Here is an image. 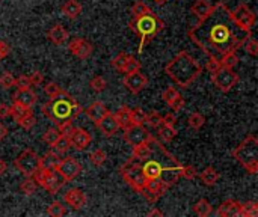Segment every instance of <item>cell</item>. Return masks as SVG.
Returning <instances> with one entry per match:
<instances>
[{
    "mask_svg": "<svg viewBox=\"0 0 258 217\" xmlns=\"http://www.w3.org/2000/svg\"><path fill=\"white\" fill-rule=\"evenodd\" d=\"M9 110H11V118L17 122V121H20L26 113H29L30 110H32V107H26V106H23V104H18V103H14L12 106H9Z\"/></svg>",
    "mask_w": 258,
    "mask_h": 217,
    "instance_id": "836d02e7",
    "label": "cell"
},
{
    "mask_svg": "<svg viewBox=\"0 0 258 217\" xmlns=\"http://www.w3.org/2000/svg\"><path fill=\"white\" fill-rule=\"evenodd\" d=\"M32 178L36 181L38 186H41L50 195H56L62 189V186L65 184V180L56 171H53V169H42V168H39L32 175Z\"/></svg>",
    "mask_w": 258,
    "mask_h": 217,
    "instance_id": "ba28073f",
    "label": "cell"
},
{
    "mask_svg": "<svg viewBox=\"0 0 258 217\" xmlns=\"http://www.w3.org/2000/svg\"><path fill=\"white\" fill-rule=\"evenodd\" d=\"M162 98L163 101L174 110V112H180L183 110L186 101H184V97L178 92V89L175 86H168L163 94H162Z\"/></svg>",
    "mask_w": 258,
    "mask_h": 217,
    "instance_id": "e0dca14e",
    "label": "cell"
},
{
    "mask_svg": "<svg viewBox=\"0 0 258 217\" xmlns=\"http://www.w3.org/2000/svg\"><path fill=\"white\" fill-rule=\"evenodd\" d=\"M15 86V77L9 71H3L0 74V88L3 89H11Z\"/></svg>",
    "mask_w": 258,
    "mask_h": 217,
    "instance_id": "7dc6e473",
    "label": "cell"
},
{
    "mask_svg": "<svg viewBox=\"0 0 258 217\" xmlns=\"http://www.w3.org/2000/svg\"><path fill=\"white\" fill-rule=\"evenodd\" d=\"M178 122V119H177V116L172 113V112H169V113H166L165 116H162V124H166V125H172V127H175V124Z\"/></svg>",
    "mask_w": 258,
    "mask_h": 217,
    "instance_id": "6f0895ef",
    "label": "cell"
},
{
    "mask_svg": "<svg viewBox=\"0 0 258 217\" xmlns=\"http://www.w3.org/2000/svg\"><path fill=\"white\" fill-rule=\"evenodd\" d=\"M57 154H65V153H68L70 150H71V143H70V139H68V136H60L59 139H57V142L51 147Z\"/></svg>",
    "mask_w": 258,
    "mask_h": 217,
    "instance_id": "ee69618b",
    "label": "cell"
},
{
    "mask_svg": "<svg viewBox=\"0 0 258 217\" xmlns=\"http://www.w3.org/2000/svg\"><path fill=\"white\" fill-rule=\"evenodd\" d=\"M60 91H62V88H60L57 83H54V82H48V83L44 86V92H45V95H47L48 98L56 97Z\"/></svg>",
    "mask_w": 258,
    "mask_h": 217,
    "instance_id": "f907efd6",
    "label": "cell"
},
{
    "mask_svg": "<svg viewBox=\"0 0 258 217\" xmlns=\"http://www.w3.org/2000/svg\"><path fill=\"white\" fill-rule=\"evenodd\" d=\"M6 171H8V163L3 159H0V175H5Z\"/></svg>",
    "mask_w": 258,
    "mask_h": 217,
    "instance_id": "be15d7a7",
    "label": "cell"
},
{
    "mask_svg": "<svg viewBox=\"0 0 258 217\" xmlns=\"http://www.w3.org/2000/svg\"><path fill=\"white\" fill-rule=\"evenodd\" d=\"M242 217H257L258 216V204L254 201H248L240 204V214Z\"/></svg>",
    "mask_w": 258,
    "mask_h": 217,
    "instance_id": "e575fe53",
    "label": "cell"
},
{
    "mask_svg": "<svg viewBox=\"0 0 258 217\" xmlns=\"http://www.w3.org/2000/svg\"><path fill=\"white\" fill-rule=\"evenodd\" d=\"M204 124H206V116H204L203 113H200V112L190 113V116H189V119H187V125H189L192 130L200 131V130L204 127Z\"/></svg>",
    "mask_w": 258,
    "mask_h": 217,
    "instance_id": "d6a6232c",
    "label": "cell"
},
{
    "mask_svg": "<svg viewBox=\"0 0 258 217\" xmlns=\"http://www.w3.org/2000/svg\"><path fill=\"white\" fill-rule=\"evenodd\" d=\"M204 71V66L192 57L186 50H181L165 66V74L180 88L187 89Z\"/></svg>",
    "mask_w": 258,
    "mask_h": 217,
    "instance_id": "3957f363",
    "label": "cell"
},
{
    "mask_svg": "<svg viewBox=\"0 0 258 217\" xmlns=\"http://www.w3.org/2000/svg\"><path fill=\"white\" fill-rule=\"evenodd\" d=\"M128 57H130V54H128V53H125V51L118 53V54L110 60L112 68H113V69H116V71H119V73H122L124 65H125V62H127V59H128Z\"/></svg>",
    "mask_w": 258,
    "mask_h": 217,
    "instance_id": "60d3db41",
    "label": "cell"
},
{
    "mask_svg": "<svg viewBox=\"0 0 258 217\" xmlns=\"http://www.w3.org/2000/svg\"><path fill=\"white\" fill-rule=\"evenodd\" d=\"M15 86L17 89H24V88H30V80H29V76L26 74H21L15 79Z\"/></svg>",
    "mask_w": 258,
    "mask_h": 217,
    "instance_id": "11a10c76",
    "label": "cell"
},
{
    "mask_svg": "<svg viewBox=\"0 0 258 217\" xmlns=\"http://www.w3.org/2000/svg\"><path fill=\"white\" fill-rule=\"evenodd\" d=\"M148 9H150V6H148L145 2H142V0H136V2L133 3L132 9H130V12H132V17H139V15L145 14Z\"/></svg>",
    "mask_w": 258,
    "mask_h": 217,
    "instance_id": "681fc988",
    "label": "cell"
},
{
    "mask_svg": "<svg viewBox=\"0 0 258 217\" xmlns=\"http://www.w3.org/2000/svg\"><path fill=\"white\" fill-rule=\"evenodd\" d=\"M219 60H221V65L227 66V68H234L240 62V59L237 56V51H228V53L222 54L219 57Z\"/></svg>",
    "mask_w": 258,
    "mask_h": 217,
    "instance_id": "d590c367",
    "label": "cell"
},
{
    "mask_svg": "<svg viewBox=\"0 0 258 217\" xmlns=\"http://www.w3.org/2000/svg\"><path fill=\"white\" fill-rule=\"evenodd\" d=\"M47 216L50 217H62L65 216L67 210H65V205L59 201H53L48 207H47Z\"/></svg>",
    "mask_w": 258,
    "mask_h": 217,
    "instance_id": "74e56055",
    "label": "cell"
},
{
    "mask_svg": "<svg viewBox=\"0 0 258 217\" xmlns=\"http://www.w3.org/2000/svg\"><path fill=\"white\" fill-rule=\"evenodd\" d=\"M41 112L45 118H48L56 125H59L62 122L76 121L82 115L83 107L77 103V100L71 94L62 89L56 97L50 98L42 104Z\"/></svg>",
    "mask_w": 258,
    "mask_h": 217,
    "instance_id": "277c9868",
    "label": "cell"
},
{
    "mask_svg": "<svg viewBox=\"0 0 258 217\" xmlns=\"http://www.w3.org/2000/svg\"><path fill=\"white\" fill-rule=\"evenodd\" d=\"M20 190H21V193H23V195H26V196H32V195H35V193H36V190H38V184H36V181H35L32 177H26V178L21 181V184H20Z\"/></svg>",
    "mask_w": 258,
    "mask_h": 217,
    "instance_id": "1f68e13d",
    "label": "cell"
},
{
    "mask_svg": "<svg viewBox=\"0 0 258 217\" xmlns=\"http://www.w3.org/2000/svg\"><path fill=\"white\" fill-rule=\"evenodd\" d=\"M0 41H2V39H0Z\"/></svg>",
    "mask_w": 258,
    "mask_h": 217,
    "instance_id": "03108f58",
    "label": "cell"
},
{
    "mask_svg": "<svg viewBox=\"0 0 258 217\" xmlns=\"http://www.w3.org/2000/svg\"><path fill=\"white\" fill-rule=\"evenodd\" d=\"M85 115L94 122V124H97L107 112H109V109L106 107V104L104 103H101V101H94L89 107H86L85 110Z\"/></svg>",
    "mask_w": 258,
    "mask_h": 217,
    "instance_id": "cb8c5ba5",
    "label": "cell"
},
{
    "mask_svg": "<svg viewBox=\"0 0 258 217\" xmlns=\"http://www.w3.org/2000/svg\"><path fill=\"white\" fill-rule=\"evenodd\" d=\"M59 160H60L59 154L54 150H50L42 157H39V168H42V169H53L54 171L57 163H59Z\"/></svg>",
    "mask_w": 258,
    "mask_h": 217,
    "instance_id": "f1b7e54d",
    "label": "cell"
},
{
    "mask_svg": "<svg viewBox=\"0 0 258 217\" xmlns=\"http://www.w3.org/2000/svg\"><path fill=\"white\" fill-rule=\"evenodd\" d=\"M14 166L24 177H32L39 169V156L36 154L35 150L27 148L14 160Z\"/></svg>",
    "mask_w": 258,
    "mask_h": 217,
    "instance_id": "30bf717a",
    "label": "cell"
},
{
    "mask_svg": "<svg viewBox=\"0 0 258 217\" xmlns=\"http://www.w3.org/2000/svg\"><path fill=\"white\" fill-rule=\"evenodd\" d=\"M29 80L32 86H41L44 83V76L41 74V71H32L29 74Z\"/></svg>",
    "mask_w": 258,
    "mask_h": 217,
    "instance_id": "db71d44e",
    "label": "cell"
},
{
    "mask_svg": "<svg viewBox=\"0 0 258 217\" xmlns=\"http://www.w3.org/2000/svg\"><path fill=\"white\" fill-rule=\"evenodd\" d=\"M68 139H70L71 148L76 150V151H85L91 145V142H92L91 133L86 131L82 127H74V130L71 131V134L68 136Z\"/></svg>",
    "mask_w": 258,
    "mask_h": 217,
    "instance_id": "5bb4252c",
    "label": "cell"
},
{
    "mask_svg": "<svg viewBox=\"0 0 258 217\" xmlns=\"http://www.w3.org/2000/svg\"><path fill=\"white\" fill-rule=\"evenodd\" d=\"M82 169H83L82 168V163L77 159L68 156L65 159H60L59 160V163H57V166H56L54 171L65 180V183H68V181H73L74 178H77L80 175Z\"/></svg>",
    "mask_w": 258,
    "mask_h": 217,
    "instance_id": "8fae6325",
    "label": "cell"
},
{
    "mask_svg": "<svg viewBox=\"0 0 258 217\" xmlns=\"http://www.w3.org/2000/svg\"><path fill=\"white\" fill-rule=\"evenodd\" d=\"M89 86H91V89H92L94 92L101 94L103 91H106V88H107V82H106V79H104V77H101V76H95V77H92V79H91Z\"/></svg>",
    "mask_w": 258,
    "mask_h": 217,
    "instance_id": "7bdbcfd3",
    "label": "cell"
},
{
    "mask_svg": "<svg viewBox=\"0 0 258 217\" xmlns=\"http://www.w3.org/2000/svg\"><path fill=\"white\" fill-rule=\"evenodd\" d=\"M89 160H91V163H92L94 166L101 168V166L107 162V154H106L104 150L98 148V150H95V151H92V153L89 154Z\"/></svg>",
    "mask_w": 258,
    "mask_h": 217,
    "instance_id": "8d00e7d4",
    "label": "cell"
},
{
    "mask_svg": "<svg viewBox=\"0 0 258 217\" xmlns=\"http://www.w3.org/2000/svg\"><path fill=\"white\" fill-rule=\"evenodd\" d=\"M231 15H233V20L245 30H252V27L255 26L257 15L246 3H239L237 8L231 11Z\"/></svg>",
    "mask_w": 258,
    "mask_h": 217,
    "instance_id": "7c38bea8",
    "label": "cell"
},
{
    "mask_svg": "<svg viewBox=\"0 0 258 217\" xmlns=\"http://www.w3.org/2000/svg\"><path fill=\"white\" fill-rule=\"evenodd\" d=\"M9 115H11L9 106L5 104V103H2L0 104V119H6V118H9Z\"/></svg>",
    "mask_w": 258,
    "mask_h": 217,
    "instance_id": "91938a15",
    "label": "cell"
},
{
    "mask_svg": "<svg viewBox=\"0 0 258 217\" xmlns=\"http://www.w3.org/2000/svg\"><path fill=\"white\" fill-rule=\"evenodd\" d=\"M222 65H221V60H219V57H215V56H209V60H207V63H206V69L212 74V73H215L216 69H219Z\"/></svg>",
    "mask_w": 258,
    "mask_h": 217,
    "instance_id": "f5cc1de1",
    "label": "cell"
},
{
    "mask_svg": "<svg viewBox=\"0 0 258 217\" xmlns=\"http://www.w3.org/2000/svg\"><path fill=\"white\" fill-rule=\"evenodd\" d=\"M119 175L135 192H139L144 187L145 180H144V175L141 171V162L139 160H136L133 157L125 160V163L119 168Z\"/></svg>",
    "mask_w": 258,
    "mask_h": 217,
    "instance_id": "52a82bcc",
    "label": "cell"
},
{
    "mask_svg": "<svg viewBox=\"0 0 258 217\" xmlns=\"http://www.w3.org/2000/svg\"><path fill=\"white\" fill-rule=\"evenodd\" d=\"M68 36H70L68 30H67L62 24H59V23L54 24V26H51V27L48 29V32H47L48 41L53 42L54 45H62V44H65V41L68 39Z\"/></svg>",
    "mask_w": 258,
    "mask_h": 217,
    "instance_id": "603a6c76",
    "label": "cell"
},
{
    "mask_svg": "<svg viewBox=\"0 0 258 217\" xmlns=\"http://www.w3.org/2000/svg\"><path fill=\"white\" fill-rule=\"evenodd\" d=\"M56 128L59 130V133H60L62 136H70L71 131L74 130V124H73V122H62V124L56 125Z\"/></svg>",
    "mask_w": 258,
    "mask_h": 217,
    "instance_id": "9f6ffc18",
    "label": "cell"
},
{
    "mask_svg": "<svg viewBox=\"0 0 258 217\" xmlns=\"http://www.w3.org/2000/svg\"><path fill=\"white\" fill-rule=\"evenodd\" d=\"M151 137V133L145 128V125H132L127 130H124V140L135 147L138 143H142Z\"/></svg>",
    "mask_w": 258,
    "mask_h": 217,
    "instance_id": "9a60e30c",
    "label": "cell"
},
{
    "mask_svg": "<svg viewBox=\"0 0 258 217\" xmlns=\"http://www.w3.org/2000/svg\"><path fill=\"white\" fill-rule=\"evenodd\" d=\"M122 85H124L133 95H138V94H141V92L148 86V77L139 69V71L125 74L124 79H122Z\"/></svg>",
    "mask_w": 258,
    "mask_h": 217,
    "instance_id": "4fadbf2b",
    "label": "cell"
},
{
    "mask_svg": "<svg viewBox=\"0 0 258 217\" xmlns=\"http://www.w3.org/2000/svg\"><path fill=\"white\" fill-rule=\"evenodd\" d=\"M9 53H11V47L5 41H0V60H3L5 57H8Z\"/></svg>",
    "mask_w": 258,
    "mask_h": 217,
    "instance_id": "680465c9",
    "label": "cell"
},
{
    "mask_svg": "<svg viewBox=\"0 0 258 217\" xmlns=\"http://www.w3.org/2000/svg\"><path fill=\"white\" fill-rule=\"evenodd\" d=\"M95 125H97V128L101 131V134L104 137H112V136H115L119 131V125H118V122L115 119V115L110 110Z\"/></svg>",
    "mask_w": 258,
    "mask_h": 217,
    "instance_id": "ac0fdd59",
    "label": "cell"
},
{
    "mask_svg": "<svg viewBox=\"0 0 258 217\" xmlns=\"http://www.w3.org/2000/svg\"><path fill=\"white\" fill-rule=\"evenodd\" d=\"M194 213L200 217H209L213 213V207H212V204H210L207 199L203 198V199H200V201L194 205Z\"/></svg>",
    "mask_w": 258,
    "mask_h": 217,
    "instance_id": "4dcf8cb0",
    "label": "cell"
},
{
    "mask_svg": "<svg viewBox=\"0 0 258 217\" xmlns=\"http://www.w3.org/2000/svg\"><path fill=\"white\" fill-rule=\"evenodd\" d=\"M198 175V171L192 166V165H183V171H181V178L186 180H195Z\"/></svg>",
    "mask_w": 258,
    "mask_h": 217,
    "instance_id": "816d5d0a",
    "label": "cell"
},
{
    "mask_svg": "<svg viewBox=\"0 0 258 217\" xmlns=\"http://www.w3.org/2000/svg\"><path fill=\"white\" fill-rule=\"evenodd\" d=\"M165 27V21L151 9L139 17H132V20L128 21V29L139 36V54L144 51L147 44H150L159 33H162Z\"/></svg>",
    "mask_w": 258,
    "mask_h": 217,
    "instance_id": "5b68a950",
    "label": "cell"
},
{
    "mask_svg": "<svg viewBox=\"0 0 258 217\" xmlns=\"http://www.w3.org/2000/svg\"><path fill=\"white\" fill-rule=\"evenodd\" d=\"M141 171L145 181L157 180L171 189L181 180L183 163L175 156H172L157 137H154L153 153L150 159L141 162Z\"/></svg>",
    "mask_w": 258,
    "mask_h": 217,
    "instance_id": "7a4b0ae2",
    "label": "cell"
},
{
    "mask_svg": "<svg viewBox=\"0 0 258 217\" xmlns=\"http://www.w3.org/2000/svg\"><path fill=\"white\" fill-rule=\"evenodd\" d=\"M231 156L245 168L249 175L258 172V139L254 134H248L233 151Z\"/></svg>",
    "mask_w": 258,
    "mask_h": 217,
    "instance_id": "8992f818",
    "label": "cell"
},
{
    "mask_svg": "<svg viewBox=\"0 0 258 217\" xmlns=\"http://www.w3.org/2000/svg\"><path fill=\"white\" fill-rule=\"evenodd\" d=\"M62 134L59 133V130L56 128V127H50L48 130H45V133L42 134V140L48 145V147H53L56 142H57V139L60 137Z\"/></svg>",
    "mask_w": 258,
    "mask_h": 217,
    "instance_id": "b9f144b4",
    "label": "cell"
},
{
    "mask_svg": "<svg viewBox=\"0 0 258 217\" xmlns=\"http://www.w3.org/2000/svg\"><path fill=\"white\" fill-rule=\"evenodd\" d=\"M210 76H212L213 85L224 94L230 92L240 80V76L233 68H227V66H221Z\"/></svg>",
    "mask_w": 258,
    "mask_h": 217,
    "instance_id": "9c48e42d",
    "label": "cell"
},
{
    "mask_svg": "<svg viewBox=\"0 0 258 217\" xmlns=\"http://www.w3.org/2000/svg\"><path fill=\"white\" fill-rule=\"evenodd\" d=\"M145 124L150 127V128H159L162 125V115L157 112V110H153L150 113H147V121Z\"/></svg>",
    "mask_w": 258,
    "mask_h": 217,
    "instance_id": "bcb514c9",
    "label": "cell"
},
{
    "mask_svg": "<svg viewBox=\"0 0 258 217\" xmlns=\"http://www.w3.org/2000/svg\"><path fill=\"white\" fill-rule=\"evenodd\" d=\"M8 133H9V131H8V127H6L5 124L0 122V142L5 140V137L8 136Z\"/></svg>",
    "mask_w": 258,
    "mask_h": 217,
    "instance_id": "94428289",
    "label": "cell"
},
{
    "mask_svg": "<svg viewBox=\"0 0 258 217\" xmlns=\"http://www.w3.org/2000/svg\"><path fill=\"white\" fill-rule=\"evenodd\" d=\"M157 130V134H159V140L160 142H165V143H169V142H172L175 137H177V130H175V127H172V125H166V124H162L159 128H156Z\"/></svg>",
    "mask_w": 258,
    "mask_h": 217,
    "instance_id": "f546056e",
    "label": "cell"
},
{
    "mask_svg": "<svg viewBox=\"0 0 258 217\" xmlns=\"http://www.w3.org/2000/svg\"><path fill=\"white\" fill-rule=\"evenodd\" d=\"M219 178H221V175H219V172L216 171V168H213V166H207V168H204V169L200 172V180H201V183H203L204 186H207V187L216 186V183L219 181Z\"/></svg>",
    "mask_w": 258,
    "mask_h": 217,
    "instance_id": "484cf974",
    "label": "cell"
},
{
    "mask_svg": "<svg viewBox=\"0 0 258 217\" xmlns=\"http://www.w3.org/2000/svg\"><path fill=\"white\" fill-rule=\"evenodd\" d=\"M212 3L209 0H195L194 5L190 6V12L198 18V20H203L209 15L210 9H212Z\"/></svg>",
    "mask_w": 258,
    "mask_h": 217,
    "instance_id": "83f0119b",
    "label": "cell"
},
{
    "mask_svg": "<svg viewBox=\"0 0 258 217\" xmlns=\"http://www.w3.org/2000/svg\"><path fill=\"white\" fill-rule=\"evenodd\" d=\"M17 124H18L23 130H26V131L32 130V128L36 125V118H35V115H33V110H30L29 113H26L20 121H17Z\"/></svg>",
    "mask_w": 258,
    "mask_h": 217,
    "instance_id": "ab89813d",
    "label": "cell"
},
{
    "mask_svg": "<svg viewBox=\"0 0 258 217\" xmlns=\"http://www.w3.org/2000/svg\"><path fill=\"white\" fill-rule=\"evenodd\" d=\"M68 50L77 59H88L92 54L94 47H92V44L86 38H74L68 44Z\"/></svg>",
    "mask_w": 258,
    "mask_h": 217,
    "instance_id": "2e32d148",
    "label": "cell"
},
{
    "mask_svg": "<svg viewBox=\"0 0 258 217\" xmlns=\"http://www.w3.org/2000/svg\"><path fill=\"white\" fill-rule=\"evenodd\" d=\"M153 139H154V136L151 134V137L148 140L135 145L133 150H132V157L139 160V162H144V160L150 159V156L153 153Z\"/></svg>",
    "mask_w": 258,
    "mask_h": 217,
    "instance_id": "7402d4cb",
    "label": "cell"
},
{
    "mask_svg": "<svg viewBox=\"0 0 258 217\" xmlns=\"http://www.w3.org/2000/svg\"><path fill=\"white\" fill-rule=\"evenodd\" d=\"M245 50H246V53L248 54H251L252 57H255L258 54V42H257V39L255 38H252V35L243 42V45H242Z\"/></svg>",
    "mask_w": 258,
    "mask_h": 217,
    "instance_id": "c3c4849f",
    "label": "cell"
},
{
    "mask_svg": "<svg viewBox=\"0 0 258 217\" xmlns=\"http://www.w3.org/2000/svg\"><path fill=\"white\" fill-rule=\"evenodd\" d=\"M240 204L236 199H227L224 201L218 210H216V216L218 217H237L240 214Z\"/></svg>",
    "mask_w": 258,
    "mask_h": 217,
    "instance_id": "44dd1931",
    "label": "cell"
},
{
    "mask_svg": "<svg viewBox=\"0 0 258 217\" xmlns=\"http://www.w3.org/2000/svg\"><path fill=\"white\" fill-rule=\"evenodd\" d=\"M130 116H132V122L133 125H145L147 121V112L141 107H135L130 109Z\"/></svg>",
    "mask_w": 258,
    "mask_h": 217,
    "instance_id": "f35d334b",
    "label": "cell"
},
{
    "mask_svg": "<svg viewBox=\"0 0 258 217\" xmlns=\"http://www.w3.org/2000/svg\"><path fill=\"white\" fill-rule=\"evenodd\" d=\"M154 2H156V3H157L159 6H162V5H165V3H166L168 0H154Z\"/></svg>",
    "mask_w": 258,
    "mask_h": 217,
    "instance_id": "e7e4bbea",
    "label": "cell"
},
{
    "mask_svg": "<svg viewBox=\"0 0 258 217\" xmlns=\"http://www.w3.org/2000/svg\"><path fill=\"white\" fill-rule=\"evenodd\" d=\"M113 115H115V119L119 125V130H127L128 127L133 125L132 116H130V109L127 106H121Z\"/></svg>",
    "mask_w": 258,
    "mask_h": 217,
    "instance_id": "4316f807",
    "label": "cell"
},
{
    "mask_svg": "<svg viewBox=\"0 0 258 217\" xmlns=\"http://www.w3.org/2000/svg\"><path fill=\"white\" fill-rule=\"evenodd\" d=\"M65 198V202L73 207L74 210H82L86 202H88V196L85 195V192H82L80 189L77 187H73V189H68L63 195Z\"/></svg>",
    "mask_w": 258,
    "mask_h": 217,
    "instance_id": "d6986e66",
    "label": "cell"
},
{
    "mask_svg": "<svg viewBox=\"0 0 258 217\" xmlns=\"http://www.w3.org/2000/svg\"><path fill=\"white\" fill-rule=\"evenodd\" d=\"M148 217H163L165 216V213L162 211V210H157V208H153L148 214H147Z\"/></svg>",
    "mask_w": 258,
    "mask_h": 217,
    "instance_id": "6125c7cd",
    "label": "cell"
},
{
    "mask_svg": "<svg viewBox=\"0 0 258 217\" xmlns=\"http://www.w3.org/2000/svg\"><path fill=\"white\" fill-rule=\"evenodd\" d=\"M83 11V6L79 0H67L62 6H60V12L70 18V20H76Z\"/></svg>",
    "mask_w": 258,
    "mask_h": 217,
    "instance_id": "d4e9b609",
    "label": "cell"
},
{
    "mask_svg": "<svg viewBox=\"0 0 258 217\" xmlns=\"http://www.w3.org/2000/svg\"><path fill=\"white\" fill-rule=\"evenodd\" d=\"M142 68V63L141 60H138L135 56L130 54V57L127 59L125 65H124V69H122V74H130V73H135V71H139Z\"/></svg>",
    "mask_w": 258,
    "mask_h": 217,
    "instance_id": "f6af8a7d",
    "label": "cell"
},
{
    "mask_svg": "<svg viewBox=\"0 0 258 217\" xmlns=\"http://www.w3.org/2000/svg\"><path fill=\"white\" fill-rule=\"evenodd\" d=\"M12 101L23 104L26 107H33L38 101V95L35 94V91H32L30 88H24V89H17L12 95Z\"/></svg>",
    "mask_w": 258,
    "mask_h": 217,
    "instance_id": "ffe728a7",
    "label": "cell"
},
{
    "mask_svg": "<svg viewBox=\"0 0 258 217\" xmlns=\"http://www.w3.org/2000/svg\"><path fill=\"white\" fill-rule=\"evenodd\" d=\"M252 35V30L242 29L231 15L227 3L218 2L209 15L187 29V38L207 56L221 57L228 51H237Z\"/></svg>",
    "mask_w": 258,
    "mask_h": 217,
    "instance_id": "6da1fadb",
    "label": "cell"
}]
</instances>
